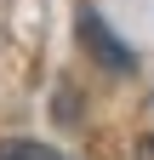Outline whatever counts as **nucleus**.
<instances>
[{
    "mask_svg": "<svg viewBox=\"0 0 154 160\" xmlns=\"http://www.w3.org/2000/svg\"><path fill=\"white\" fill-rule=\"evenodd\" d=\"M74 34H80V46L91 52V63H103V69H114V74H131L137 69V57H131V46L120 34H114L103 17H97V6H80V17H74Z\"/></svg>",
    "mask_w": 154,
    "mask_h": 160,
    "instance_id": "nucleus-1",
    "label": "nucleus"
},
{
    "mask_svg": "<svg viewBox=\"0 0 154 160\" xmlns=\"http://www.w3.org/2000/svg\"><path fill=\"white\" fill-rule=\"evenodd\" d=\"M0 160H69V154H57L46 143H29V137H6L0 143Z\"/></svg>",
    "mask_w": 154,
    "mask_h": 160,
    "instance_id": "nucleus-2",
    "label": "nucleus"
},
{
    "mask_svg": "<svg viewBox=\"0 0 154 160\" xmlns=\"http://www.w3.org/2000/svg\"><path fill=\"white\" fill-rule=\"evenodd\" d=\"M131 160H154V137H143V143H137V154H131Z\"/></svg>",
    "mask_w": 154,
    "mask_h": 160,
    "instance_id": "nucleus-3",
    "label": "nucleus"
}]
</instances>
